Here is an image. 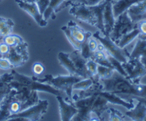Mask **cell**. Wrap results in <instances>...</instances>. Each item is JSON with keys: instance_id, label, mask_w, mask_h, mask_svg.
Masks as SVG:
<instances>
[{"instance_id": "29", "label": "cell", "mask_w": 146, "mask_h": 121, "mask_svg": "<svg viewBox=\"0 0 146 121\" xmlns=\"http://www.w3.org/2000/svg\"><path fill=\"white\" fill-rule=\"evenodd\" d=\"M115 70L110 67H105V66L100 65L98 64V69H97V77L99 79H105L111 77L113 74Z\"/></svg>"}, {"instance_id": "8", "label": "cell", "mask_w": 146, "mask_h": 121, "mask_svg": "<svg viewBox=\"0 0 146 121\" xmlns=\"http://www.w3.org/2000/svg\"><path fill=\"white\" fill-rule=\"evenodd\" d=\"M122 66L127 73L126 78L135 84L140 83V79L146 75V67L139 58H129Z\"/></svg>"}, {"instance_id": "36", "label": "cell", "mask_w": 146, "mask_h": 121, "mask_svg": "<svg viewBox=\"0 0 146 121\" xmlns=\"http://www.w3.org/2000/svg\"><path fill=\"white\" fill-rule=\"evenodd\" d=\"M12 69H13V67L9 59L5 57L0 58V69L9 70Z\"/></svg>"}, {"instance_id": "21", "label": "cell", "mask_w": 146, "mask_h": 121, "mask_svg": "<svg viewBox=\"0 0 146 121\" xmlns=\"http://www.w3.org/2000/svg\"><path fill=\"white\" fill-rule=\"evenodd\" d=\"M142 0H115L113 1V11L115 17L116 18L128 10L132 6L141 2Z\"/></svg>"}, {"instance_id": "25", "label": "cell", "mask_w": 146, "mask_h": 121, "mask_svg": "<svg viewBox=\"0 0 146 121\" xmlns=\"http://www.w3.org/2000/svg\"><path fill=\"white\" fill-rule=\"evenodd\" d=\"M140 34V33L139 31L138 28H135L133 30H131L130 32H129V33H126L124 36H122L119 39L118 41L115 43L119 47L121 48H125L127 45H129L130 43L134 41L136 38H137V37H138Z\"/></svg>"}, {"instance_id": "41", "label": "cell", "mask_w": 146, "mask_h": 121, "mask_svg": "<svg viewBox=\"0 0 146 121\" xmlns=\"http://www.w3.org/2000/svg\"><path fill=\"white\" fill-rule=\"evenodd\" d=\"M138 38H140L141 39H143V40H146V35H139Z\"/></svg>"}, {"instance_id": "38", "label": "cell", "mask_w": 146, "mask_h": 121, "mask_svg": "<svg viewBox=\"0 0 146 121\" xmlns=\"http://www.w3.org/2000/svg\"><path fill=\"white\" fill-rule=\"evenodd\" d=\"M9 50H10V47L6 43H3V42L0 43V54L2 57H5L9 53Z\"/></svg>"}, {"instance_id": "18", "label": "cell", "mask_w": 146, "mask_h": 121, "mask_svg": "<svg viewBox=\"0 0 146 121\" xmlns=\"http://www.w3.org/2000/svg\"><path fill=\"white\" fill-rule=\"evenodd\" d=\"M102 91H103V85L100 80H97L89 88L85 90H80L78 93L72 95V102H74V101H77L78 99H84V98L92 96L93 95L99 94Z\"/></svg>"}, {"instance_id": "2", "label": "cell", "mask_w": 146, "mask_h": 121, "mask_svg": "<svg viewBox=\"0 0 146 121\" xmlns=\"http://www.w3.org/2000/svg\"><path fill=\"white\" fill-rule=\"evenodd\" d=\"M12 74L13 76L10 85L12 89H15L17 91L19 90H26L27 92H31L32 91H37V92H45L47 93L52 94L54 96L62 95V91L54 88L50 84H44V83L39 82L35 79L32 77L21 74L16 71L15 70H12Z\"/></svg>"}, {"instance_id": "42", "label": "cell", "mask_w": 146, "mask_h": 121, "mask_svg": "<svg viewBox=\"0 0 146 121\" xmlns=\"http://www.w3.org/2000/svg\"><path fill=\"white\" fill-rule=\"evenodd\" d=\"M0 58H2V56H1V54H0Z\"/></svg>"}, {"instance_id": "11", "label": "cell", "mask_w": 146, "mask_h": 121, "mask_svg": "<svg viewBox=\"0 0 146 121\" xmlns=\"http://www.w3.org/2000/svg\"><path fill=\"white\" fill-rule=\"evenodd\" d=\"M97 95H98V94H97ZM97 95H93L92 96L88 97L72 102L74 106L78 108V112L75 115V117L72 118V120H90L92 117V113H91V107H92V102H93L95 96Z\"/></svg>"}, {"instance_id": "30", "label": "cell", "mask_w": 146, "mask_h": 121, "mask_svg": "<svg viewBox=\"0 0 146 121\" xmlns=\"http://www.w3.org/2000/svg\"><path fill=\"white\" fill-rule=\"evenodd\" d=\"M2 42L5 43H6L7 45L9 46V47H14V46H16L17 45L20 44L22 42H24L25 40L19 36L17 35H14V34H10L9 36H7L6 37H5L4 38L2 39Z\"/></svg>"}, {"instance_id": "10", "label": "cell", "mask_w": 146, "mask_h": 121, "mask_svg": "<svg viewBox=\"0 0 146 121\" xmlns=\"http://www.w3.org/2000/svg\"><path fill=\"white\" fill-rule=\"evenodd\" d=\"M12 64L13 68L25 65L29 60L28 44L25 41L14 47H10L9 53L5 56Z\"/></svg>"}, {"instance_id": "32", "label": "cell", "mask_w": 146, "mask_h": 121, "mask_svg": "<svg viewBox=\"0 0 146 121\" xmlns=\"http://www.w3.org/2000/svg\"><path fill=\"white\" fill-rule=\"evenodd\" d=\"M108 112L110 114V121H115V120H125V115H123L122 112L115 108H110L108 109Z\"/></svg>"}, {"instance_id": "15", "label": "cell", "mask_w": 146, "mask_h": 121, "mask_svg": "<svg viewBox=\"0 0 146 121\" xmlns=\"http://www.w3.org/2000/svg\"><path fill=\"white\" fill-rule=\"evenodd\" d=\"M115 17L113 11V0H108L103 10V24L105 35L110 36L114 27Z\"/></svg>"}, {"instance_id": "34", "label": "cell", "mask_w": 146, "mask_h": 121, "mask_svg": "<svg viewBox=\"0 0 146 121\" xmlns=\"http://www.w3.org/2000/svg\"><path fill=\"white\" fill-rule=\"evenodd\" d=\"M90 38V37H89ZM88 38H87V40L82 44V48L80 49V53L82 54V56L85 58V59L88 60V59H92V56H93L94 52L91 51V50L90 49L89 46L88 44Z\"/></svg>"}, {"instance_id": "26", "label": "cell", "mask_w": 146, "mask_h": 121, "mask_svg": "<svg viewBox=\"0 0 146 121\" xmlns=\"http://www.w3.org/2000/svg\"><path fill=\"white\" fill-rule=\"evenodd\" d=\"M64 0H50V4L48 7L43 13V17L44 19L47 20L50 17L52 19L56 18V14H57V9L64 2Z\"/></svg>"}, {"instance_id": "17", "label": "cell", "mask_w": 146, "mask_h": 121, "mask_svg": "<svg viewBox=\"0 0 146 121\" xmlns=\"http://www.w3.org/2000/svg\"><path fill=\"white\" fill-rule=\"evenodd\" d=\"M127 13L135 23L146 19V0H142L141 2L132 6L127 10Z\"/></svg>"}, {"instance_id": "13", "label": "cell", "mask_w": 146, "mask_h": 121, "mask_svg": "<svg viewBox=\"0 0 146 121\" xmlns=\"http://www.w3.org/2000/svg\"><path fill=\"white\" fill-rule=\"evenodd\" d=\"M57 102L59 103V109H60V120L62 121L72 120L78 112V108L72 104V102L69 101L67 102L62 95L56 96Z\"/></svg>"}, {"instance_id": "4", "label": "cell", "mask_w": 146, "mask_h": 121, "mask_svg": "<svg viewBox=\"0 0 146 121\" xmlns=\"http://www.w3.org/2000/svg\"><path fill=\"white\" fill-rule=\"evenodd\" d=\"M61 30L75 50H80L87 38L92 36V33L85 31L73 20L69 21L67 25L62 27Z\"/></svg>"}, {"instance_id": "44", "label": "cell", "mask_w": 146, "mask_h": 121, "mask_svg": "<svg viewBox=\"0 0 146 121\" xmlns=\"http://www.w3.org/2000/svg\"><path fill=\"white\" fill-rule=\"evenodd\" d=\"M0 112H1V109H0Z\"/></svg>"}, {"instance_id": "37", "label": "cell", "mask_w": 146, "mask_h": 121, "mask_svg": "<svg viewBox=\"0 0 146 121\" xmlns=\"http://www.w3.org/2000/svg\"><path fill=\"white\" fill-rule=\"evenodd\" d=\"M44 70V67L41 63L36 62L35 63L32 67V72L35 74V75H41L43 73Z\"/></svg>"}, {"instance_id": "33", "label": "cell", "mask_w": 146, "mask_h": 121, "mask_svg": "<svg viewBox=\"0 0 146 121\" xmlns=\"http://www.w3.org/2000/svg\"><path fill=\"white\" fill-rule=\"evenodd\" d=\"M25 2H29V3H35L37 7H38L40 12L42 15H43V13L46 9L48 7L49 4H50V0H23Z\"/></svg>"}, {"instance_id": "12", "label": "cell", "mask_w": 146, "mask_h": 121, "mask_svg": "<svg viewBox=\"0 0 146 121\" xmlns=\"http://www.w3.org/2000/svg\"><path fill=\"white\" fill-rule=\"evenodd\" d=\"M19 8L22 10L25 11L29 14L34 19L36 24L40 27H46L47 25V21L44 19L43 15L40 13L38 7L35 3H29L23 1V0H15Z\"/></svg>"}, {"instance_id": "22", "label": "cell", "mask_w": 146, "mask_h": 121, "mask_svg": "<svg viewBox=\"0 0 146 121\" xmlns=\"http://www.w3.org/2000/svg\"><path fill=\"white\" fill-rule=\"evenodd\" d=\"M57 58H58V61L60 65L67 70L70 75L79 77L78 71H77L76 69H75V66H74V64H73L72 61L71 60L70 56H69V53H64V52H60L58 53Z\"/></svg>"}, {"instance_id": "5", "label": "cell", "mask_w": 146, "mask_h": 121, "mask_svg": "<svg viewBox=\"0 0 146 121\" xmlns=\"http://www.w3.org/2000/svg\"><path fill=\"white\" fill-rule=\"evenodd\" d=\"M49 102L47 99L40 101L37 104L28 108L17 114L12 115L7 120L16 121H38L43 118V115L47 112Z\"/></svg>"}, {"instance_id": "35", "label": "cell", "mask_w": 146, "mask_h": 121, "mask_svg": "<svg viewBox=\"0 0 146 121\" xmlns=\"http://www.w3.org/2000/svg\"><path fill=\"white\" fill-rule=\"evenodd\" d=\"M86 67L88 71L90 74L91 77H95V76L97 75L98 64L95 62L93 59H88L86 63Z\"/></svg>"}, {"instance_id": "20", "label": "cell", "mask_w": 146, "mask_h": 121, "mask_svg": "<svg viewBox=\"0 0 146 121\" xmlns=\"http://www.w3.org/2000/svg\"><path fill=\"white\" fill-rule=\"evenodd\" d=\"M139 58L146 67V40L137 37L133 51L130 53L129 58Z\"/></svg>"}, {"instance_id": "19", "label": "cell", "mask_w": 146, "mask_h": 121, "mask_svg": "<svg viewBox=\"0 0 146 121\" xmlns=\"http://www.w3.org/2000/svg\"><path fill=\"white\" fill-rule=\"evenodd\" d=\"M108 103L109 102L105 97L98 94L95 96V99L92 102L91 107V113L95 114V116L99 118L100 120H104L102 118V115L105 110H108Z\"/></svg>"}, {"instance_id": "14", "label": "cell", "mask_w": 146, "mask_h": 121, "mask_svg": "<svg viewBox=\"0 0 146 121\" xmlns=\"http://www.w3.org/2000/svg\"><path fill=\"white\" fill-rule=\"evenodd\" d=\"M69 56H70L71 60L72 61L73 64H74V66H75V69H76L77 71H78L79 77H82L83 79L92 77L88 71V69H87L86 63L88 60L85 59L82 56L80 50H74V51L69 53Z\"/></svg>"}, {"instance_id": "16", "label": "cell", "mask_w": 146, "mask_h": 121, "mask_svg": "<svg viewBox=\"0 0 146 121\" xmlns=\"http://www.w3.org/2000/svg\"><path fill=\"white\" fill-rule=\"evenodd\" d=\"M125 115L132 120L145 121L146 118V99H139L136 106L128 110L125 112Z\"/></svg>"}, {"instance_id": "23", "label": "cell", "mask_w": 146, "mask_h": 121, "mask_svg": "<svg viewBox=\"0 0 146 121\" xmlns=\"http://www.w3.org/2000/svg\"><path fill=\"white\" fill-rule=\"evenodd\" d=\"M13 79L12 73L0 76V103L12 89L10 82Z\"/></svg>"}, {"instance_id": "3", "label": "cell", "mask_w": 146, "mask_h": 121, "mask_svg": "<svg viewBox=\"0 0 146 121\" xmlns=\"http://www.w3.org/2000/svg\"><path fill=\"white\" fill-rule=\"evenodd\" d=\"M35 79L38 81L39 82L44 83V84H50L54 88L64 92L67 95V99L70 102H72V90L73 85L78 81H80L83 78L80 77L71 75H57V77H53L51 74H47L44 76L43 79L37 78L33 76Z\"/></svg>"}, {"instance_id": "45", "label": "cell", "mask_w": 146, "mask_h": 121, "mask_svg": "<svg viewBox=\"0 0 146 121\" xmlns=\"http://www.w3.org/2000/svg\"><path fill=\"white\" fill-rule=\"evenodd\" d=\"M1 1H2V0H0V2H1Z\"/></svg>"}, {"instance_id": "24", "label": "cell", "mask_w": 146, "mask_h": 121, "mask_svg": "<svg viewBox=\"0 0 146 121\" xmlns=\"http://www.w3.org/2000/svg\"><path fill=\"white\" fill-rule=\"evenodd\" d=\"M15 23L12 19L0 17V39L2 40L7 36L12 34Z\"/></svg>"}, {"instance_id": "1", "label": "cell", "mask_w": 146, "mask_h": 121, "mask_svg": "<svg viewBox=\"0 0 146 121\" xmlns=\"http://www.w3.org/2000/svg\"><path fill=\"white\" fill-rule=\"evenodd\" d=\"M100 81L103 91L115 94L125 100L146 99V84L133 83L115 70L111 77Z\"/></svg>"}, {"instance_id": "28", "label": "cell", "mask_w": 146, "mask_h": 121, "mask_svg": "<svg viewBox=\"0 0 146 121\" xmlns=\"http://www.w3.org/2000/svg\"><path fill=\"white\" fill-rule=\"evenodd\" d=\"M97 80H100L99 78L96 76L92 77H89V78H85L81 79L80 81H78V82L75 83L74 85H73V90H85L86 89L89 88L90 86H92L93 84V83L95 82Z\"/></svg>"}, {"instance_id": "27", "label": "cell", "mask_w": 146, "mask_h": 121, "mask_svg": "<svg viewBox=\"0 0 146 121\" xmlns=\"http://www.w3.org/2000/svg\"><path fill=\"white\" fill-rule=\"evenodd\" d=\"M92 59H93L95 62L100 65L105 66V67L113 68L108 58V55L105 51H100V50H95L93 53Z\"/></svg>"}, {"instance_id": "40", "label": "cell", "mask_w": 146, "mask_h": 121, "mask_svg": "<svg viewBox=\"0 0 146 121\" xmlns=\"http://www.w3.org/2000/svg\"><path fill=\"white\" fill-rule=\"evenodd\" d=\"M104 0H84L82 4L88 6H95V5H99Z\"/></svg>"}, {"instance_id": "7", "label": "cell", "mask_w": 146, "mask_h": 121, "mask_svg": "<svg viewBox=\"0 0 146 121\" xmlns=\"http://www.w3.org/2000/svg\"><path fill=\"white\" fill-rule=\"evenodd\" d=\"M137 23H135L132 21L127 11H126L115 19L114 27L110 37L113 41L117 43L122 36L133 30L134 28H137Z\"/></svg>"}, {"instance_id": "31", "label": "cell", "mask_w": 146, "mask_h": 121, "mask_svg": "<svg viewBox=\"0 0 146 121\" xmlns=\"http://www.w3.org/2000/svg\"><path fill=\"white\" fill-rule=\"evenodd\" d=\"M108 58L109 60V61L110 62L111 65L113 66V68L114 69V70L118 71L120 74H121L122 75H123L124 77H127V73L125 72V71L124 70V69L123 68V66H122V63L120 61H119L118 60H117L116 58H115L113 56H110L109 54H108Z\"/></svg>"}, {"instance_id": "6", "label": "cell", "mask_w": 146, "mask_h": 121, "mask_svg": "<svg viewBox=\"0 0 146 121\" xmlns=\"http://www.w3.org/2000/svg\"><path fill=\"white\" fill-rule=\"evenodd\" d=\"M92 37L102 43L105 48V51L110 56H113L121 63L126 62L129 59L130 53L126 48H121L114 41L112 40L110 36H101L100 30L92 34Z\"/></svg>"}, {"instance_id": "43", "label": "cell", "mask_w": 146, "mask_h": 121, "mask_svg": "<svg viewBox=\"0 0 146 121\" xmlns=\"http://www.w3.org/2000/svg\"><path fill=\"white\" fill-rule=\"evenodd\" d=\"M145 121H146V118H145Z\"/></svg>"}, {"instance_id": "39", "label": "cell", "mask_w": 146, "mask_h": 121, "mask_svg": "<svg viewBox=\"0 0 146 121\" xmlns=\"http://www.w3.org/2000/svg\"><path fill=\"white\" fill-rule=\"evenodd\" d=\"M137 28H138L140 35H146V19L137 22Z\"/></svg>"}, {"instance_id": "9", "label": "cell", "mask_w": 146, "mask_h": 121, "mask_svg": "<svg viewBox=\"0 0 146 121\" xmlns=\"http://www.w3.org/2000/svg\"><path fill=\"white\" fill-rule=\"evenodd\" d=\"M70 6V15L82 22L96 27L97 19L92 6H88L81 3L72 4Z\"/></svg>"}]
</instances>
